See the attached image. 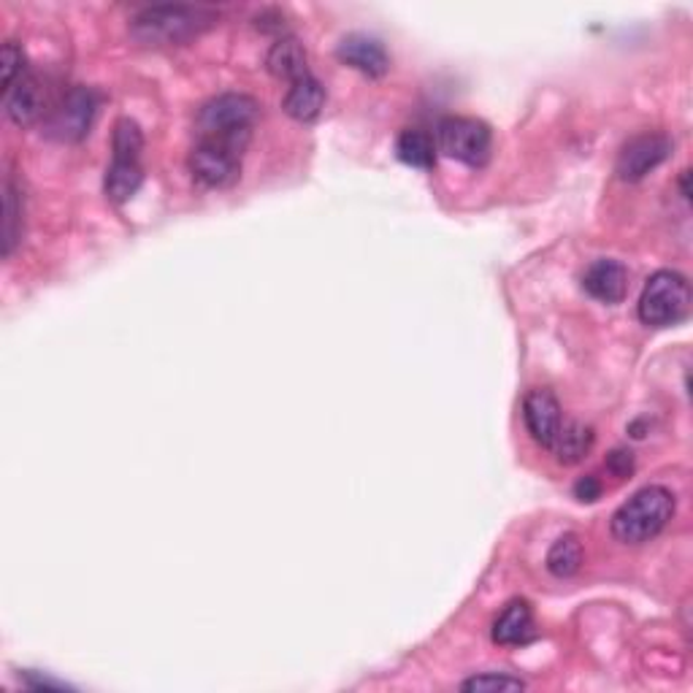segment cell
Segmentation results:
<instances>
[{"label": "cell", "instance_id": "obj_1", "mask_svg": "<svg viewBox=\"0 0 693 693\" xmlns=\"http://www.w3.org/2000/svg\"><path fill=\"white\" fill-rule=\"evenodd\" d=\"M219 14L206 5H150L130 22L141 47H179L217 25Z\"/></svg>", "mask_w": 693, "mask_h": 693}, {"label": "cell", "instance_id": "obj_2", "mask_svg": "<svg viewBox=\"0 0 693 693\" xmlns=\"http://www.w3.org/2000/svg\"><path fill=\"white\" fill-rule=\"evenodd\" d=\"M675 518V496L669 488L647 486L637 491L613 515V537L623 544H645L656 539Z\"/></svg>", "mask_w": 693, "mask_h": 693}, {"label": "cell", "instance_id": "obj_3", "mask_svg": "<svg viewBox=\"0 0 693 693\" xmlns=\"http://www.w3.org/2000/svg\"><path fill=\"white\" fill-rule=\"evenodd\" d=\"M257 117H261V106L255 98L244 92H223L198 109L196 125L201 139L230 141L247 150Z\"/></svg>", "mask_w": 693, "mask_h": 693}, {"label": "cell", "instance_id": "obj_4", "mask_svg": "<svg viewBox=\"0 0 693 693\" xmlns=\"http://www.w3.org/2000/svg\"><path fill=\"white\" fill-rule=\"evenodd\" d=\"M640 320L651 328L678 326L691 312V285L683 274L678 272H656L645 282L640 295Z\"/></svg>", "mask_w": 693, "mask_h": 693}, {"label": "cell", "instance_id": "obj_5", "mask_svg": "<svg viewBox=\"0 0 693 693\" xmlns=\"http://www.w3.org/2000/svg\"><path fill=\"white\" fill-rule=\"evenodd\" d=\"M437 150L464 166L482 168L491 158L493 134L482 119L444 117L437 125Z\"/></svg>", "mask_w": 693, "mask_h": 693}, {"label": "cell", "instance_id": "obj_6", "mask_svg": "<svg viewBox=\"0 0 693 693\" xmlns=\"http://www.w3.org/2000/svg\"><path fill=\"white\" fill-rule=\"evenodd\" d=\"M241 152H244V147L230 144V141L201 139L192 147L187 166H190L192 179L201 181L203 187L223 190V187H230L239 181Z\"/></svg>", "mask_w": 693, "mask_h": 693}, {"label": "cell", "instance_id": "obj_7", "mask_svg": "<svg viewBox=\"0 0 693 693\" xmlns=\"http://www.w3.org/2000/svg\"><path fill=\"white\" fill-rule=\"evenodd\" d=\"M98 114V92L90 87H74L63 96L58 109L47 119V136L63 144H76L85 139Z\"/></svg>", "mask_w": 693, "mask_h": 693}, {"label": "cell", "instance_id": "obj_8", "mask_svg": "<svg viewBox=\"0 0 693 693\" xmlns=\"http://www.w3.org/2000/svg\"><path fill=\"white\" fill-rule=\"evenodd\" d=\"M672 155V141L664 134H642L634 136L629 144L620 150L615 174L623 181H640L647 174L656 172L667 158Z\"/></svg>", "mask_w": 693, "mask_h": 693}, {"label": "cell", "instance_id": "obj_9", "mask_svg": "<svg viewBox=\"0 0 693 693\" xmlns=\"http://www.w3.org/2000/svg\"><path fill=\"white\" fill-rule=\"evenodd\" d=\"M522 420H526L528 433L542 448H553L558 437L564 417H560V404L550 390H531L522 401Z\"/></svg>", "mask_w": 693, "mask_h": 693}, {"label": "cell", "instance_id": "obj_10", "mask_svg": "<svg viewBox=\"0 0 693 693\" xmlns=\"http://www.w3.org/2000/svg\"><path fill=\"white\" fill-rule=\"evenodd\" d=\"M3 106L11 123L27 128L47 114V92L36 76L25 74L3 92Z\"/></svg>", "mask_w": 693, "mask_h": 693}, {"label": "cell", "instance_id": "obj_11", "mask_svg": "<svg viewBox=\"0 0 693 693\" xmlns=\"http://www.w3.org/2000/svg\"><path fill=\"white\" fill-rule=\"evenodd\" d=\"M337 58L350 68L371 76V79H379L390 68V58L382 43L371 36H363V33H352V36L342 38V43L337 47Z\"/></svg>", "mask_w": 693, "mask_h": 693}, {"label": "cell", "instance_id": "obj_12", "mask_svg": "<svg viewBox=\"0 0 693 693\" xmlns=\"http://www.w3.org/2000/svg\"><path fill=\"white\" fill-rule=\"evenodd\" d=\"M582 288L602 304H620L629 290V274L618 261H596L582 274Z\"/></svg>", "mask_w": 693, "mask_h": 693}, {"label": "cell", "instance_id": "obj_13", "mask_svg": "<svg viewBox=\"0 0 693 693\" xmlns=\"http://www.w3.org/2000/svg\"><path fill=\"white\" fill-rule=\"evenodd\" d=\"M323 106H326V87L312 74L293 81L282 103L285 112L293 119H299V123H312V119L320 117Z\"/></svg>", "mask_w": 693, "mask_h": 693}, {"label": "cell", "instance_id": "obj_14", "mask_svg": "<svg viewBox=\"0 0 693 693\" xmlns=\"http://www.w3.org/2000/svg\"><path fill=\"white\" fill-rule=\"evenodd\" d=\"M268 71H272L277 79L285 81H299L304 76H310V65H306V49L301 47L299 38L293 36H285L268 49V58H266Z\"/></svg>", "mask_w": 693, "mask_h": 693}, {"label": "cell", "instance_id": "obj_15", "mask_svg": "<svg viewBox=\"0 0 693 693\" xmlns=\"http://www.w3.org/2000/svg\"><path fill=\"white\" fill-rule=\"evenodd\" d=\"M531 634L533 613L522 598L509 602L504 613L496 618V623H493V642H499V645H522V642L531 640Z\"/></svg>", "mask_w": 693, "mask_h": 693}, {"label": "cell", "instance_id": "obj_16", "mask_svg": "<svg viewBox=\"0 0 693 693\" xmlns=\"http://www.w3.org/2000/svg\"><path fill=\"white\" fill-rule=\"evenodd\" d=\"M144 185V168L141 161H125V158H114L112 166L106 168L103 176V190H106L109 201L125 203L139 192V187Z\"/></svg>", "mask_w": 693, "mask_h": 693}, {"label": "cell", "instance_id": "obj_17", "mask_svg": "<svg viewBox=\"0 0 693 693\" xmlns=\"http://www.w3.org/2000/svg\"><path fill=\"white\" fill-rule=\"evenodd\" d=\"M593 448V431L577 420H564L558 437L553 442V453L560 464H580Z\"/></svg>", "mask_w": 693, "mask_h": 693}, {"label": "cell", "instance_id": "obj_18", "mask_svg": "<svg viewBox=\"0 0 693 693\" xmlns=\"http://www.w3.org/2000/svg\"><path fill=\"white\" fill-rule=\"evenodd\" d=\"M437 152V141H433L426 130H404V134L399 136V141H395V155H399V161L412 168H423V172L433 168Z\"/></svg>", "mask_w": 693, "mask_h": 693}, {"label": "cell", "instance_id": "obj_19", "mask_svg": "<svg viewBox=\"0 0 693 693\" xmlns=\"http://www.w3.org/2000/svg\"><path fill=\"white\" fill-rule=\"evenodd\" d=\"M582 566V544L577 539V533H564L553 542V547L547 550V569L550 575L560 577H575Z\"/></svg>", "mask_w": 693, "mask_h": 693}, {"label": "cell", "instance_id": "obj_20", "mask_svg": "<svg viewBox=\"0 0 693 693\" xmlns=\"http://www.w3.org/2000/svg\"><path fill=\"white\" fill-rule=\"evenodd\" d=\"M3 217H5L3 219V255L11 257L22 239L20 192H16L14 181L11 179H5V187H3Z\"/></svg>", "mask_w": 693, "mask_h": 693}, {"label": "cell", "instance_id": "obj_21", "mask_svg": "<svg viewBox=\"0 0 693 693\" xmlns=\"http://www.w3.org/2000/svg\"><path fill=\"white\" fill-rule=\"evenodd\" d=\"M112 150H114V158L141 161V152H144V134H141L139 123H134L130 117L119 119V123L114 125Z\"/></svg>", "mask_w": 693, "mask_h": 693}, {"label": "cell", "instance_id": "obj_22", "mask_svg": "<svg viewBox=\"0 0 693 693\" xmlns=\"http://www.w3.org/2000/svg\"><path fill=\"white\" fill-rule=\"evenodd\" d=\"M25 74L27 71H25V54H22V49L11 41L3 43V49H0V85H3V92Z\"/></svg>", "mask_w": 693, "mask_h": 693}, {"label": "cell", "instance_id": "obj_23", "mask_svg": "<svg viewBox=\"0 0 693 693\" xmlns=\"http://www.w3.org/2000/svg\"><path fill=\"white\" fill-rule=\"evenodd\" d=\"M526 689V683H522L520 678H513V675H496V672H488V675H477V678L466 680L464 685H461V691H480V693H488V691H522Z\"/></svg>", "mask_w": 693, "mask_h": 693}, {"label": "cell", "instance_id": "obj_24", "mask_svg": "<svg viewBox=\"0 0 693 693\" xmlns=\"http://www.w3.org/2000/svg\"><path fill=\"white\" fill-rule=\"evenodd\" d=\"M607 469L623 480V477H629L631 471H634V458H631V453H626V450H613L607 458Z\"/></svg>", "mask_w": 693, "mask_h": 693}, {"label": "cell", "instance_id": "obj_25", "mask_svg": "<svg viewBox=\"0 0 693 693\" xmlns=\"http://www.w3.org/2000/svg\"><path fill=\"white\" fill-rule=\"evenodd\" d=\"M602 491H604L602 482H598L593 475L582 477V480L575 486V496L580 499V502H588V504L596 502V499H602Z\"/></svg>", "mask_w": 693, "mask_h": 693}, {"label": "cell", "instance_id": "obj_26", "mask_svg": "<svg viewBox=\"0 0 693 693\" xmlns=\"http://www.w3.org/2000/svg\"><path fill=\"white\" fill-rule=\"evenodd\" d=\"M680 185H683V198L689 201L691 198V190H689V172H683V179H680Z\"/></svg>", "mask_w": 693, "mask_h": 693}]
</instances>
